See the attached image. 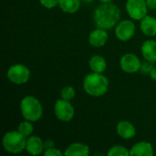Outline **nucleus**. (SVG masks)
Wrapping results in <instances>:
<instances>
[{"label": "nucleus", "mask_w": 156, "mask_h": 156, "mask_svg": "<svg viewBox=\"0 0 156 156\" xmlns=\"http://www.w3.org/2000/svg\"><path fill=\"white\" fill-rule=\"evenodd\" d=\"M140 28L144 35L147 37L156 36V18L151 16H146L141 20Z\"/></svg>", "instance_id": "2eb2a0df"}, {"label": "nucleus", "mask_w": 156, "mask_h": 156, "mask_svg": "<svg viewBox=\"0 0 156 156\" xmlns=\"http://www.w3.org/2000/svg\"><path fill=\"white\" fill-rule=\"evenodd\" d=\"M6 76L12 83L16 85H22L29 80L30 70L23 64H15L8 69Z\"/></svg>", "instance_id": "39448f33"}, {"label": "nucleus", "mask_w": 156, "mask_h": 156, "mask_svg": "<svg viewBox=\"0 0 156 156\" xmlns=\"http://www.w3.org/2000/svg\"><path fill=\"white\" fill-rule=\"evenodd\" d=\"M135 25L132 20L119 22L115 27V36L121 41H129L134 36Z\"/></svg>", "instance_id": "6e6552de"}, {"label": "nucleus", "mask_w": 156, "mask_h": 156, "mask_svg": "<svg viewBox=\"0 0 156 156\" xmlns=\"http://www.w3.org/2000/svg\"><path fill=\"white\" fill-rule=\"evenodd\" d=\"M84 1H85L86 3H90V2H91L92 0H84Z\"/></svg>", "instance_id": "c85d7f7f"}, {"label": "nucleus", "mask_w": 156, "mask_h": 156, "mask_svg": "<svg viewBox=\"0 0 156 156\" xmlns=\"http://www.w3.org/2000/svg\"><path fill=\"white\" fill-rule=\"evenodd\" d=\"M125 7L130 17L134 20H142L148 13L146 0H127Z\"/></svg>", "instance_id": "0eeeda50"}, {"label": "nucleus", "mask_w": 156, "mask_h": 156, "mask_svg": "<svg viewBox=\"0 0 156 156\" xmlns=\"http://www.w3.org/2000/svg\"><path fill=\"white\" fill-rule=\"evenodd\" d=\"M150 77H151V79H152L153 80L156 81V66L153 68L152 71L150 72Z\"/></svg>", "instance_id": "bb28decb"}, {"label": "nucleus", "mask_w": 156, "mask_h": 156, "mask_svg": "<svg viewBox=\"0 0 156 156\" xmlns=\"http://www.w3.org/2000/svg\"><path fill=\"white\" fill-rule=\"evenodd\" d=\"M142 61L133 53L124 54L120 60L121 69L126 73H135L140 70Z\"/></svg>", "instance_id": "1a4fd4ad"}, {"label": "nucleus", "mask_w": 156, "mask_h": 156, "mask_svg": "<svg viewBox=\"0 0 156 156\" xmlns=\"http://www.w3.org/2000/svg\"><path fill=\"white\" fill-rule=\"evenodd\" d=\"M109 80L102 73L92 72L88 74L83 80V89L87 94L92 97H101L109 90Z\"/></svg>", "instance_id": "f03ea898"}, {"label": "nucleus", "mask_w": 156, "mask_h": 156, "mask_svg": "<svg viewBox=\"0 0 156 156\" xmlns=\"http://www.w3.org/2000/svg\"><path fill=\"white\" fill-rule=\"evenodd\" d=\"M44 155L45 156H62L63 154L57 148H51L48 150H45L44 152Z\"/></svg>", "instance_id": "b1692460"}, {"label": "nucleus", "mask_w": 156, "mask_h": 156, "mask_svg": "<svg viewBox=\"0 0 156 156\" xmlns=\"http://www.w3.org/2000/svg\"><path fill=\"white\" fill-rule=\"evenodd\" d=\"M154 153L153 145L147 142H140L134 144L130 150L131 156H152Z\"/></svg>", "instance_id": "ddd939ff"}, {"label": "nucleus", "mask_w": 156, "mask_h": 156, "mask_svg": "<svg viewBox=\"0 0 156 156\" xmlns=\"http://www.w3.org/2000/svg\"><path fill=\"white\" fill-rule=\"evenodd\" d=\"M109 38V35L106 29L97 27L92 30L89 36V43L94 48L103 47Z\"/></svg>", "instance_id": "9d476101"}, {"label": "nucleus", "mask_w": 156, "mask_h": 156, "mask_svg": "<svg viewBox=\"0 0 156 156\" xmlns=\"http://www.w3.org/2000/svg\"><path fill=\"white\" fill-rule=\"evenodd\" d=\"M54 113L58 120L63 122H70L75 115V109L70 101L60 99L58 100L54 105Z\"/></svg>", "instance_id": "423d86ee"}, {"label": "nucleus", "mask_w": 156, "mask_h": 156, "mask_svg": "<svg viewBox=\"0 0 156 156\" xmlns=\"http://www.w3.org/2000/svg\"><path fill=\"white\" fill-rule=\"evenodd\" d=\"M146 4L148 8L150 9H156V0H146Z\"/></svg>", "instance_id": "a878e982"}, {"label": "nucleus", "mask_w": 156, "mask_h": 156, "mask_svg": "<svg viewBox=\"0 0 156 156\" xmlns=\"http://www.w3.org/2000/svg\"><path fill=\"white\" fill-rule=\"evenodd\" d=\"M17 131L22 133L24 136H26L27 138H28L29 136H31V134L33 133L34 131V127L32 125V122L29 121H25L19 123L18 127H17Z\"/></svg>", "instance_id": "6ab92c4d"}, {"label": "nucleus", "mask_w": 156, "mask_h": 156, "mask_svg": "<svg viewBox=\"0 0 156 156\" xmlns=\"http://www.w3.org/2000/svg\"><path fill=\"white\" fill-rule=\"evenodd\" d=\"M44 146H45V150H48V149H51V148H54L55 147V144L52 140L50 139H48L44 142Z\"/></svg>", "instance_id": "393cba45"}, {"label": "nucleus", "mask_w": 156, "mask_h": 156, "mask_svg": "<svg viewBox=\"0 0 156 156\" xmlns=\"http://www.w3.org/2000/svg\"><path fill=\"white\" fill-rule=\"evenodd\" d=\"M99 1H101V3H112V0H99Z\"/></svg>", "instance_id": "cd10ccee"}, {"label": "nucleus", "mask_w": 156, "mask_h": 156, "mask_svg": "<svg viewBox=\"0 0 156 156\" xmlns=\"http://www.w3.org/2000/svg\"><path fill=\"white\" fill-rule=\"evenodd\" d=\"M58 5L60 9L68 14H74L80 8V0H59Z\"/></svg>", "instance_id": "a211bd4d"}, {"label": "nucleus", "mask_w": 156, "mask_h": 156, "mask_svg": "<svg viewBox=\"0 0 156 156\" xmlns=\"http://www.w3.org/2000/svg\"><path fill=\"white\" fill-rule=\"evenodd\" d=\"M27 137L18 131H11L5 133L2 139L4 149L9 154H19L26 150Z\"/></svg>", "instance_id": "20e7f679"}, {"label": "nucleus", "mask_w": 156, "mask_h": 156, "mask_svg": "<svg viewBox=\"0 0 156 156\" xmlns=\"http://www.w3.org/2000/svg\"><path fill=\"white\" fill-rule=\"evenodd\" d=\"M90 68L92 72L96 73H103L107 69V62L102 56L95 55L90 58L89 61Z\"/></svg>", "instance_id": "f3484780"}, {"label": "nucleus", "mask_w": 156, "mask_h": 156, "mask_svg": "<svg viewBox=\"0 0 156 156\" xmlns=\"http://www.w3.org/2000/svg\"><path fill=\"white\" fill-rule=\"evenodd\" d=\"M107 155L109 156H129L130 151L124 146L122 145H115L112 147L109 152L107 153Z\"/></svg>", "instance_id": "aec40b11"}, {"label": "nucleus", "mask_w": 156, "mask_h": 156, "mask_svg": "<svg viewBox=\"0 0 156 156\" xmlns=\"http://www.w3.org/2000/svg\"><path fill=\"white\" fill-rule=\"evenodd\" d=\"M141 51L144 59L153 63L156 62V41L154 39L146 40L143 43Z\"/></svg>", "instance_id": "4468645a"}, {"label": "nucleus", "mask_w": 156, "mask_h": 156, "mask_svg": "<svg viewBox=\"0 0 156 156\" xmlns=\"http://www.w3.org/2000/svg\"><path fill=\"white\" fill-rule=\"evenodd\" d=\"M90 154V148L88 145L80 143H74L70 144L64 153L66 156H88Z\"/></svg>", "instance_id": "dca6fc26"}, {"label": "nucleus", "mask_w": 156, "mask_h": 156, "mask_svg": "<svg viewBox=\"0 0 156 156\" xmlns=\"http://www.w3.org/2000/svg\"><path fill=\"white\" fill-rule=\"evenodd\" d=\"M117 133L122 139H132L136 134V129L134 125L128 121H121L116 127Z\"/></svg>", "instance_id": "f8f14e48"}, {"label": "nucleus", "mask_w": 156, "mask_h": 156, "mask_svg": "<svg viewBox=\"0 0 156 156\" xmlns=\"http://www.w3.org/2000/svg\"><path fill=\"white\" fill-rule=\"evenodd\" d=\"M121 18L120 8L112 3H102L93 13V21L97 27L103 29H112Z\"/></svg>", "instance_id": "f257e3e1"}, {"label": "nucleus", "mask_w": 156, "mask_h": 156, "mask_svg": "<svg viewBox=\"0 0 156 156\" xmlns=\"http://www.w3.org/2000/svg\"><path fill=\"white\" fill-rule=\"evenodd\" d=\"M20 112L25 120L35 122L42 117L43 107L36 97L28 95L22 99L20 102Z\"/></svg>", "instance_id": "7ed1b4c3"}, {"label": "nucleus", "mask_w": 156, "mask_h": 156, "mask_svg": "<svg viewBox=\"0 0 156 156\" xmlns=\"http://www.w3.org/2000/svg\"><path fill=\"white\" fill-rule=\"evenodd\" d=\"M45 150L44 142L38 136H29L27 139L26 151L32 155H39Z\"/></svg>", "instance_id": "9b49d317"}, {"label": "nucleus", "mask_w": 156, "mask_h": 156, "mask_svg": "<svg viewBox=\"0 0 156 156\" xmlns=\"http://www.w3.org/2000/svg\"><path fill=\"white\" fill-rule=\"evenodd\" d=\"M154 67V66L153 65V62H151V61L145 59V60H144V62H142V64H141L140 71H141L143 74H144V75H146V74H149V75H150V72L152 71V69H153Z\"/></svg>", "instance_id": "4be33fe9"}, {"label": "nucleus", "mask_w": 156, "mask_h": 156, "mask_svg": "<svg viewBox=\"0 0 156 156\" xmlns=\"http://www.w3.org/2000/svg\"><path fill=\"white\" fill-rule=\"evenodd\" d=\"M75 95H76V91H75V89L71 86H67V87H64L61 91H60V96H61V99L63 100H66V101H72L74 98H75Z\"/></svg>", "instance_id": "412c9836"}, {"label": "nucleus", "mask_w": 156, "mask_h": 156, "mask_svg": "<svg viewBox=\"0 0 156 156\" xmlns=\"http://www.w3.org/2000/svg\"><path fill=\"white\" fill-rule=\"evenodd\" d=\"M39 2L44 7L48 9H51L58 5L59 0H39Z\"/></svg>", "instance_id": "5701e85b"}]
</instances>
